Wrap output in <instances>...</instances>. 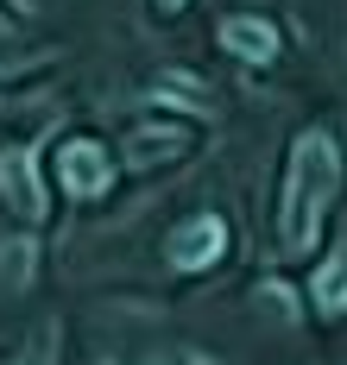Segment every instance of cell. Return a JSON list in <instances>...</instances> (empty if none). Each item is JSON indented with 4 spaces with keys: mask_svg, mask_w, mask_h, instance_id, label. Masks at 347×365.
Segmentation results:
<instances>
[{
    "mask_svg": "<svg viewBox=\"0 0 347 365\" xmlns=\"http://www.w3.org/2000/svg\"><path fill=\"white\" fill-rule=\"evenodd\" d=\"M0 195L6 208L26 220H44V189H39V164L26 151H0Z\"/></svg>",
    "mask_w": 347,
    "mask_h": 365,
    "instance_id": "cell-4",
    "label": "cell"
},
{
    "mask_svg": "<svg viewBox=\"0 0 347 365\" xmlns=\"http://www.w3.org/2000/svg\"><path fill=\"white\" fill-rule=\"evenodd\" d=\"M221 44L240 63H271L278 57V26L259 19V13H233V19H221Z\"/></svg>",
    "mask_w": 347,
    "mask_h": 365,
    "instance_id": "cell-5",
    "label": "cell"
},
{
    "mask_svg": "<svg viewBox=\"0 0 347 365\" xmlns=\"http://www.w3.org/2000/svg\"><path fill=\"white\" fill-rule=\"evenodd\" d=\"M335 195H341V145H335V133L309 126V133H297V145H291L284 195H278V240H284L291 258L316 252Z\"/></svg>",
    "mask_w": 347,
    "mask_h": 365,
    "instance_id": "cell-1",
    "label": "cell"
},
{
    "mask_svg": "<svg viewBox=\"0 0 347 365\" xmlns=\"http://www.w3.org/2000/svg\"><path fill=\"white\" fill-rule=\"evenodd\" d=\"M6 365H51V334H44V340L26 353V359H6Z\"/></svg>",
    "mask_w": 347,
    "mask_h": 365,
    "instance_id": "cell-9",
    "label": "cell"
},
{
    "mask_svg": "<svg viewBox=\"0 0 347 365\" xmlns=\"http://www.w3.org/2000/svg\"><path fill=\"white\" fill-rule=\"evenodd\" d=\"M309 296H316V315H322V322L347 315V252H335L328 264H322V271H316Z\"/></svg>",
    "mask_w": 347,
    "mask_h": 365,
    "instance_id": "cell-7",
    "label": "cell"
},
{
    "mask_svg": "<svg viewBox=\"0 0 347 365\" xmlns=\"http://www.w3.org/2000/svg\"><path fill=\"white\" fill-rule=\"evenodd\" d=\"M158 6H164V13H177V6H183V0H158Z\"/></svg>",
    "mask_w": 347,
    "mask_h": 365,
    "instance_id": "cell-10",
    "label": "cell"
},
{
    "mask_svg": "<svg viewBox=\"0 0 347 365\" xmlns=\"http://www.w3.org/2000/svg\"><path fill=\"white\" fill-rule=\"evenodd\" d=\"M221 252H228V220L221 215H190L171 233V246H164L171 271H208Z\"/></svg>",
    "mask_w": 347,
    "mask_h": 365,
    "instance_id": "cell-3",
    "label": "cell"
},
{
    "mask_svg": "<svg viewBox=\"0 0 347 365\" xmlns=\"http://www.w3.org/2000/svg\"><path fill=\"white\" fill-rule=\"evenodd\" d=\"M0 26H6V19H0Z\"/></svg>",
    "mask_w": 347,
    "mask_h": 365,
    "instance_id": "cell-11",
    "label": "cell"
},
{
    "mask_svg": "<svg viewBox=\"0 0 347 365\" xmlns=\"http://www.w3.org/2000/svg\"><path fill=\"white\" fill-rule=\"evenodd\" d=\"M57 182H64L76 202L108 195V182H114V158H108V145H95V139H64V145H57Z\"/></svg>",
    "mask_w": 347,
    "mask_h": 365,
    "instance_id": "cell-2",
    "label": "cell"
},
{
    "mask_svg": "<svg viewBox=\"0 0 347 365\" xmlns=\"http://www.w3.org/2000/svg\"><path fill=\"white\" fill-rule=\"evenodd\" d=\"M39 246H32V240H6V246H0V277H6V284H13V290H19V284H32V271H39Z\"/></svg>",
    "mask_w": 347,
    "mask_h": 365,
    "instance_id": "cell-8",
    "label": "cell"
},
{
    "mask_svg": "<svg viewBox=\"0 0 347 365\" xmlns=\"http://www.w3.org/2000/svg\"><path fill=\"white\" fill-rule=\"evenodd\" d=\"M190 151V133L171 120V126H133L126 133V158L146 170V164H171V158H183Z\"/></svg>",
    "mask_w": 347,
    "mask_h": 365,
    "instance_id": "cell-6",
    "label": "cell"
}]
</instances>
